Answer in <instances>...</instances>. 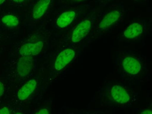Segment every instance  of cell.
<instances>
[{
    "label": "cell",
    "mask_w": 152,
    "mask_h": 114,
    "mask_svg": "<svg viewBox=\"0 0 152 114\" xmlns=\"http://www.w3.org/2000/svg\"><path fill=\"white\" fill-rule=\"evenodd\" d=\"M91 21L89 20H85L78 24L72 36V41L76 43L82 40L89 33L91 27Z\"/></svg>",
    "instance_id": "cell-1"
},
{
    "label": "cell",
    "mask_w": 152,
    "mask_h": 114,
    "mask_svg": "<svg viewBox=\"0 0 152 114\" xmlns=\"http://www.w3.org/2000/svg\"><path fill=\"white\" fill-rule=\"evenodd\" d=\"M34 59L31 56H24L20 58L17 65L18 74L25 77L30 74L33 67Z\"/></svg>",
    "instance_id": "cell-2"
},
{
    "label": "cell",
    "mask_w": 152,
    "mask_h": 114,
    "mask_svg": "<svg viewBox=\"0 0 152 114\" xmlns=\"http://www.w3.org/2000/svg\"><path fill=\"white\" fill-rule=\"evenodd\" d=\"M75 55L74 50L68 49L61 52L56 59L55 68L57 70H61L68 65Z\"/></svg>",
    "instance_id": "cell-3"
},
{
    "label": "cell",
    "mask_w": 152,
    "mask_h": 114,
    "mask_svg": "<svg viewBox=\"0 0 152 114\" xmlns=\"http://www.w3.org/2000/svg\"><path fill=\"white\" fill-rule=\"evenodd\" d=\"M43 47V43L39 41L34 43H28L21 46L19 53L22 56H34L39 53Z\"/></svg>",
    "instance_id": "cell-4"
},
{
    "label": "cell",
    "mask_w": 152,
    "mask_h": 114,
    "mask_svg": "<svg viewBox=\"0 0 152 114\" xmlns=\"http://www.w3.org/2000/svg\"><path fill=\"white\" fill-rule=\"evenodd\" d=\"M111 95L115 101L123 104L128 102L130 96L127 91L120 85H114L111 89Z\"/></svg>",
    "instance_id": "cell-5"
},
{
    "label": "cell",
    "mask_w": 152,
    "mask_h": 114,
    "mask_svg": "<svg viewBox=\"0 0 152 114\" xmlns=\"http://www.w3.org/2000/svg\"><path fill=\"white\" fill-rule=\"evenodd\" d=\"M122 65L125 71L132 75L138 74L141 68V65L137 60L130 57H126L124 59Z\"/></svg>",
    "instance_id": "cell-6"
},
{
    "label": "cell",
    "mask_w": 152,
    "mask_h": 114,
    "mask_svg": "<svg viewBox=\"0 0 152 114\" xmlns=\"http://www.w3.org/2000/svg\"><path fill=\"white\" fill-rule=\"evenodd\" d=\"M37 86V82L34 79H31L24 85L18 93V97L20 100L23 101L34 91Z\"/></svg>",
    "instance_id": "cell-7"
},
{
    "label": "cell",
    "mask_w": 152,
    "mask_h": 114,
    "mask_svg": "<svg viewBox=\"0 0 152 114\" xmlns=\"http://www.w3.org/2000/svg\"><path fill=\"white\" fill-rule=\"evenodd\" d=\"M120 15L121 14L119 11H112L108 12L99 23V28L101 29H105L111 26L118 20Z\"/></svg>",
    "instance_id": "cell-8"
},
{
    "label": "cell",
    "mask_w": 152,
    "mask_h": 114,
    "mask_svg": "<svg viewBox=\"0 0 152 114\" xmlns=\"http://www.w3.org/2000/svg\"><path fill=\"white\" fill-rule=\"evenodd\" d=\"M50 0H40L34 6L32 12V16L34 19L41 18L48 10Z\"/></svg>",
    "instance_id": "cell-9"
},
{
    "label": "cell",
    "mask_w": 152,
    "mask_h": 114,
    "mask_svg": "<svg viewBox=\"0 0 152 114\" xmlns=\"http://www.w3.org/2000/svg\"><path fill=\"white\" fill-rule=\"evenodd\" d=\"M75 15L76 13L74 11L63 12L57 20V25L61 28L67 26L72 22Z\"/></svg>",
    "instance_id": "cell-10"
},
{
    "label": "cell",
    "mask_w": 152,
    "mask_h": 114,
    "mask_svg": "<svg viewBox=\"0 0 152 114\" xmlns=\"http://www.w3.org/2000/svg\"><path fill=\"white\" fill-rule=\"evenodd\" d=\"M143 25L135 23L130 25L124 32V35L128 38H134L140 35L143 31Z\"/></svg>",
    "instance_id": "cell-11"
},
{
    "label": "cell",
    "mask_w": 152,
    "mask_h": 114,
    "mask_svg": "<svg viewBox=\"0 0 152 114\" xmlns=\"http://www.w3.org/2000/svg\"><path fill=\"white\" fill-rule=\"evenodd\" d=\"M3 24L9 27L17 26L19 24V20L17 17L13 15H6L1 18Z\"/></svg>",
    "instance_id": "cell-12"
},
{
    "label": "cell",
    "mask_w": 152,
    "mask_h": 114,
    "mask_svg": "<svg viewBox=\"0 0 152 114\" xmlns=\"http://www.w3.org/2000/svg\"><path fill=\"white\" fill-rule=\"evenodd\" d=\"M10 113V110L7 107H4L0 109V114H9Z\"/></svg>",
    "instance_id": "cell-13"
},
{
    "label": "cell",
    "mask_w": 152,
    "mask_h": 114,
    "mask_svg": "<svg viewBox=\"0 0 152 114\" xmlns=\"http://www.w3.org/2000/svg\"><path fill=\"white\" fill-rule=\"evenodd\" d=\"M4 93V86L3 83L0 81V97L2 96Z\"/></svg>",
    "instance_id": "cell-14"
},
{
    "label": "cell",
    "mask_w": 152,
    "mask_h": 114,
    "mask_svg": "<svg viewBox=\"0 0 152 114\" xmlns=\"http://www.w3.org/2000/svg\"><path fill=\"white\" fill-rule=\"evenodd\" d=\"M49 113V110L47 109H43L41 110H39L37 114H48Z\"/></svg>",
    "instance_id": "cell-15"
},
{
    "label": "cell",
    "mask_w": 152,
    "mask_h": 114,
    "mask_svg": "<svg viewBox=\"0 0 152 114\" xmlns=\"http://www.w3.org/2000/svg\"><path fill=\"white\" fill-rule=\"evenodd\" d=\"M141 114H152V111L150 110H146L145 111H143V112H141Z\"/></svg>",
    "instance_id": "cell-16"
},
{
    "label": "cell",
    "mask_w": 152,
    "mask_h": 114,
    "mask_svg": "<svg viewBox=\"0 0 152 114\" xmlns=\"http://www.w3.org/2000/svg\"><path fill=\"white\" fill-rule=\"evenodd\" d=\"M13 1L15 2L19 3L25 0H12Z\"/></svg>",
    "instance_id": "cell-17"
},
{
    "label": "cell",
    "mask_w": 152,
    "mask_h": 114,
    "mask_svg": "<svg viewBox=\"0 0 152 114\" xmlns=\"http://www.w3.org/2000/svg\"><path fill=\"white\" fill-rule=\"evenodd\" d=\"M5 0H0V4H2L5 2Z\"/></svg>",
    "instance_id": "cell-18"
},
{
    "label": "cell",
    "mask_w": 152,
    "mask_h": 114,
    "mask_svg": "<svg viewBox=\"0 0 152 114\" xmlns=\"http://www.w3.org/2000/svg\"><path fill=\"white\" fill-rule=\"evenodd\" d=\"M75 1H83V0H75Z\"/></svg>",
    "instance_id": "cell-19"
}]
</instances>
